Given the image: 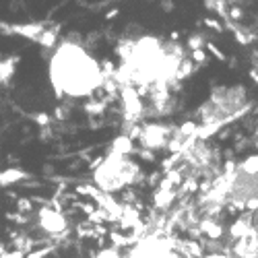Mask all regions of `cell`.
<instances>
[{"mask_svg": "<svg viewBox=\"0 0 258 258\" xmlns=\"http://www.w3.org/2000/svg\"><path fill=\"white\" fill-rule=\"evenodd\" d=\"M169 139H171L169 128L163 124H155V122L143 126L141 133H139V141L147 149H161L169 143Z\"/></svg>", "mask_w": 258, "mask_h": 258, "instance_id": "5b68a950", "label": "cell"}, {"mask_svg": "<svg viewBox=\"0 0 258 258\" xmlns=\"http://www.w3.org/2000/svg\"><path fill=\"white\" fill-rule=\"evenodd\" d=\"M48 79L58 97L83 99L103 87L101 62L77 39H60L48 60Z\"/></svg>", "mask_w": 258, "mask_h": 258, "instance_id": "6da1fadb", "label": "cell"}, {"mask_svg": "<svg viewBox=\"0 0 258 258\" xmlns=\"http://www.w3.org/2000/svg\"><path fill=\"white\" fill-rule=\"evenodd\" d=\"M246 91L244 87H219L215 89L207 103L199 110V118L203 124H215L219 126L240 114L242 107H246Z\"/></svg>", "mask_w": 258, "mask_h": 258, "instance_id": "3957f363", "label": "cell"}, {"mask_svg": "<svg viewBox=\"0 0 258 258\" xmlns=\"http://www.w3.org/2000/svg\"><path fill=\"white\" fill-rule=\"evenodd\" d=\"M227 192L233 203H240L248 209L258 207V169H244L238 165Z\"/></svg>", "mask_w": 258, "mask_h": 258, "instance_id": "277c9868", "label": "cell"}, {"mask_svg": "<svg viewBox=\"0 0 258 258\" xmlns=\"http://www.w3.org/2000/svg\"><path fill=\"white\" fill-rule=\"evenodd\" d=\"M141 167L124 153L112 151L93 171V182L103 192H118L139 180Z\"/></svg>", "mask_w": 258, "mask_h": 258, "instance_id": "7a4b0ae2", "label": "cell"}, {"mask_svg": "<svg viewBox=\"0 0 258 258\" xmlns=\"http://www.w3.org/2000/svg\"><path fill=\"white\" fill-rule=\"evenodd\" d=\"M99 258H120L118 254H114V252H101L99 254Z\"/></svg>", "mask_w": 258, "mask_h": 258, "instance_id": "ba28073f", "label": "cell"}, {"mask_svg": "<svg viewBox=\"0 0 258 258\" xmlns=\"http://www.w3.org/2000/svg\"><path fill=\"white\" fill-rule=\"evenodd\" d=\"M39 225L48 233H62L64 229H67V219H64L58 211L44 209L39 213Z\"/></svg>", "mask_w": 258, "mask_h": 258, "instance_id": "8992f818", "label": "cell"}, {"mask_svg": "<svg viewBox=\"0 0 258 258\" xmlns=\"http://www.w3.org/2000/svg\"><path fill=\"white\" fill-rule=\"evenodd\" d=\"M15 69H13V62L11 60H5V62H0V81H9L13 77Z\"/></svg>", "mask_w": 258, "mask_h": 258, "instance_id": "52a82bcc", "label": "cell"}]
</instances>
